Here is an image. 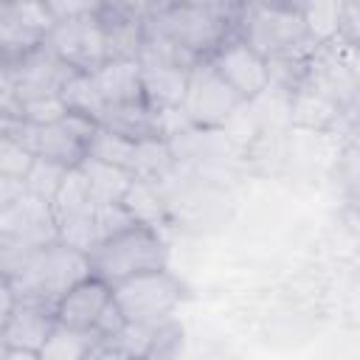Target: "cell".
Masks as SVG:
<instances>
[{
  "instance_id": "16",
  "label": "cell",
  "mask_w": 360,
  "mask_h": 360,
  "mask_svg": "<svg viewBox=\"0 0 360 360\" xmlns=\"http://www.w3.org/2000/svg\"><path fill=\"white\" fill-rule=\"evenodd\" d=\"M107 107L112 104H138L146 101L143 93V68L138 59H118V62H104L93 73Z\"/></svg>"
},
{
  "instance_id": "23",
  "label": "cell",
  "mask_w": 360,
  "mask_h": 360,
  "mask_svg": "<svg viewBox=\"0 0 360 360\" xmlns=\"http://www.w3.org/2000/svg\"><path fill=\"white\" fill-rule=\"evenodd\" d=\"M301 14H304L307 31L318 48L340 39L343 3H301Z\"/></svg>"
},
{
  "instance_id": "10",
  "label": "cell",
  "mask_w": 360,
  "mask_h": 360,
  "mask_svg": "<svg viewBox=\"0 0 360 360\" xmlns=\"http://www.w3.org/2000/svg\"><path fill=\"white\" fill-rule=\"evenodd\" d=\"M56 25L48 3H3L0 6V51L3 65H14L45 45Z\"/></svg>"
},
{
  "instance_id": "22",
  "label": "cell",
  "mask_w": 360,
  "mask_h": 360,
  "mask_svg": "<svg viewBox=\"0 0 360 360\" xmlns=\"http://www.w3.org/2000/svg\"><path fill=\"white\" fill-rule=\"evenodd\" d=\"M62 101L68 107V112L73 115H82V118H90L96 124H101L104 118V110H107V101L93 79V73H76L68 87L62 90Z\"/></svg>"
},
{
  "instance_id": "15",
  "label": "cell",
  "mask_w": 360,
  "mask_h": 360,
  "mask_svg": "<svg viewBox=\"0 0 360 360\" xmlns=\"http://www.w3.org/2000/svg\"><path fill=\"white\" fill-rule=\"evenodd\" d=\"M112 301V287L104 284L101 278L90 276L82 284H76L59 304H56V318L62 326L70 329H87L96 332L98 318L104 315L107 304Z\"/></svg>"
},
{
  "instance_id": "7",
  "label": "cell",
  "mask_w": 360,
  "mask_h": 360,
  "mask_svg": "<svg viewBox=\"0 0 360 360\" xmlns=\"http://www.w3.org/2000/svg\"><path fill=\"white\" fill-rule=\"evenodd\" d=\"M245 104V98L217 73V68L205 59L197 62L188 73V87L183 98V115L188 124L202 127V129H219L225 127L233 112Z\"/></svg>"
},
{
  "instance_id": "14",
  "label": "cell",
  "mask_w": 360,
  "mask_h": 360,
  "mask_svg": "<svg viewBox=\"0 0 360 360\" xmlns=\"http://www.w3.org/2000/svg\"><path fill=\"white\" fill-rule=\"evenodd\" d=\"M59 326L56 318V304L45 301H17L14 312L3 318V349H28L39 352L45 340L53 335Z\"/></svg>"
},
{
  "instance_id": "3",
  "label": "cell",
  "mask_w": 360,
  "mask_h": 360,
  "mask_svg": "<svg viewBox=\"0 0 360 360\" xmlns=\"http://www.w3.org/2000/svg\"><path fill=\"white\" fill-rule=\"evenodd\" d=\"M239 37L267 62L292 53H315L301 3H248L239 11Z\"/></svg>"
},
{
  "instance_id": "32",
  "label": "cell",
  "mask_w": 360,
  "mask_h": 360,
  "mask_svg": "<svg viewBox=\"0 0 360 360\" xmlns=\"http://www.w3.org/2000/svg\"><path fill=\"white\" fill-rule=\"evenodd\" d=\"M340 42L360 48V3H343V20H340Z\"/></svg>"
},
{
  "instance_id": "27",
  "label": "cell",
  "mask_w": 360,
  "mask_h": 360,
  "mask_svg": "<svg viewBox=\"0 0 360 360\" xmlns=\"http://www.w3.org/2000/svg\"><path fill=\"white\" fill-rule=\"evenodd\" d=\"M68 172H70L68 166H59V163H53V160L37 158L34 166H31V172H28V177H25V188H28V194L53 202V197L59 194V188H62V183H65V177H68Z\"/></svg>"
},
{
  "instance_id": "26",
  "label": "cell",
  "mask_w": 360,
  "mask_h": 360,
  "mask_svg": "<svg viewBox=\"0 0 360 360\" xmlns=\"http://www.w3.org/2000/svg\"><path fill=\"white\" fill-rule=\"evenodd\" d=\"M135 146H138V141H127V138H121V135H115V132L98 127L96 135H93V141H90V152H87V158L104 160V163L118 166V169H124V172L132 174Z\"/></svg>"
},
{
  "instance_id": "2",
  "label": "cell",
  "mask_w": 360,
  "mask_h": 360,
  "mask_svg": "<svg viewBox=\"0 0 360 360\" xmlns=\"http://www.w3.org/2000/svg\"><path fill=\"white\" fill-rule=\"evenodd\" d=\"M90 256L82 250H73L62 242H53L48 248H39L25 256V262L3 276L17 292L20 301H45L59 304L76 284L90 278Z\"/></svg>"
},
{
  "instance_id": "28",
  "label": "cell",
  "mask_w": 360,
  "mask_h": 360,
  "mask_svg": "<svg viewBox=\"0 0 360 360\" xmlns=\"http://www.w3.org/2000/svg\"><path fill=\"white\" fill-rule=\"evenodd\" d=\"M335 174L343 186V191L360 202V135H354L352 141L343 143L340 155H338V163H335Z\"/></svg>"
},
{
  "instance_id": "6",
  "label": "cell",
  "mask_w": 360,
  "mask_h": 360,
  "mask_svg": "<svg viewBox=\"0 0 360 360\" xmlns=\"http://www.w3.org/2000/svg\"><path fill=\"white\" fill-rule=\"evenodd\" d=\"M112 298L129 323H166L183 301V284L169 270H152L115 284Z\"/></svg>"
},
{
  "instance_id": "13",
  "label": "cell",
  "mask_w": 360,
  "mask_h": 360,
  "mask_svg": "<svg viewBox=\"0 0 360 360\" xmlns=\"http://www.w3.org/2000/svg\"><path fill=\"white\" fill-rule=\"evenodd\" d=\"M155 3H101V25L107 37V62L141 59L143 28Z\"/></svg>"
},
{
  "instance_id": "30",
  "label": "cell",
  "mask_w": 360,
  "mask_h": 360,
  "mask_svg": "<svg viewBox=\"0 0 360 360\" xmlns=\"http://www.w3.org/2000/svg\"><path fill=\"white\" fill-rule=\"evenodd\" d=\"M68 115V107L62 101V96H53V98H37V101H28L22 104V121L25 124H56Z\"/></svg>"
},
{
  "instance_id": "35",
  "label": "cell",
  "mask_w": 360,
  "mask_h": 360,
  "mask_svg": "<svg viewBox=\"0 0 360 360\" xmlns=\"http://www.w3.org/2000/svg\"><path fill=\"white\" fill-rule=\"evenodd\" d=\"M354 135H360V104H357V112H354Z\"/></svg>"
},
{
  "instance_id": "1",
  "label": "cell",
  "mask_w": 360,
  "mask_h": 360,
  "mask_svg": "<svg viewBox=\"0 0 360 360\" xmlns=\"http://www.w3.org/2000/svg\"><path fill=\"white\" fill-rule=\"evenodd\" d=\"M239 3H155L146 25L172 37L200 62L239 34Z\"/></svg>"
},
{
  "instance_id": "9",
  "label": "cell",
  "mask_w": 360,
  "mask_h": 360,
  "mask_svg": "<svg viewBox=\"0 0 360 360\" xmlns=\"http://www.w3.org/2000/svg\"><path fill=\"white\" fill-rule=\"evenodd\" d=\"M73 76H76V70L70 65H65L48 45H39L20 62L0 68V79L14 87L20 104L62 96V90L68 87V82Z\"/></svg>"
},
{
  "instance_id": "24",
  "label": "cell",
  "mask_w": 360,
  "mask_h": 360,
  "mask_svg": "<svg viewBox=\"0 0 360 360\" xmlns=\"http://www.w3.org/2000/svg\"><path fill=\"white\" fill-rule=\"evenodd\" d=\"M166 323H169V321H166ZM166 323H129V321H127L124 329H121L115 338L104 340V343H110V346L127 352V354L135 357V360H149V357L155 354L160 338H163Z\"/></svg>"
},
{
  "instance_id": "29",
  "label": "cell",
  "mask_w": 360,
  "mask_h": 360,
  "mask_svg": "<svg viewBox=\"0 0 360 360\" xmlns=\"http://www.w3.org/2000/svg\"><path fill=\"white\" fill-rule=\"evenodd\" d=\"M34 155L14 138L0 135V177H14V180H25L31 166H34Z\"/></svg>"
},
{
  "instance_id": "33",
  "label": "cell",
  "mask_w": 360,
  "mask_h": 360,
  "mask_svg": "<svg viewBox=\"0 0 360 360\" xmlns=\"http://www.w3.org/2000/svg\"><path fill=\"white\" fill-rule=\"evenodd\" d=\"M87 360H135V357H129L127 352H121V349H115L110 343H98Z\"/></svg>"
},
{
  "instance_id": "17",
  "label": "cell",
  "mask_w": 360,
  "mask_h": 360,
  "mask_svg": "<svg viewBox=\"0 0 360 360\" xmlns=\"http://www.w3.org/2000/svg\"><path fill=\"white\" fill-rule=\"evenodd\" d=\"M104 129L127 138V141H146V138H163L160 135V112L149 107V101L138 104H112L104 110L101 124Z\"/></svg>"
},
{
  "instance_id": "31",
  "label": "cell",
  "mask_w": 360,
  "mask_h": 360,
  "mask_svg": "<svg viewBox=\"0 0 360 360\" xmlns=\"http://www.w3.org/2000/svg\"><path fill=\"white\" fill-rule=\"evenodd\" d=\"M48 8L53 14V20H70V17H82V14H93L101 8V3H87V0H48Z\"/></svg>"
},
{
  "instance_id": "5",
  "label": "cell",
  "mask_w": 360,
  "mask_h": 360,
  "mask_svg": "<svg viewBox=\"0 0 360 360\" xmlns=\"http://www.w3.org/2000/svg\"><path fill=\"white\" fill-rule=\"evenodd\" d=\"M0 121H3L0 135L20 141L34 158L53 160L68 169H76L84 163L90 152V141L98 129L96 121L73 112H68L56 124H25V121H8V118H0Z\"/></svg>"
},
{
  "instance_id": "4",
  "label": "cell",
  "mask_w": 360,
  "mask_h": 360,
  "mask_svg": "<svg viewBox=\"0 0 360 360\" xmlns=\"http://www.w3.org/2000/svg\"><path fill=\"white\" fill-rule=\"evenodd\" d=\"M166 242L155 228L132 225L90 253V270L104 284L115 287L132 276L166 270Z\"/></svg>"
},
{
  "instance_id": "20",
  "label": "cell",
  "mask_w": 360,
  "mask_h": 360,
  "mask_svg": "<svg viewBox=\"0 0 360 360\" xmlns=\"http://www.w3.org/2000/svg\"><path fill=\"white\" fill-rule=\"evenodd\" d=\"M79 169L84 172L96 202H121L124 194L129 191L132 180H135L129 172H124L118 166H110L104 160H96V158H84V163Z\"/></svg>"
},
{
  "instance_id": "21",
  "label": "cell",
  "mask_w": 360,
  "mask_h": 360,
  "mask_svg": "<svg viewBox=\"0 0 360 360\" xmlns=\"http://www.w3.org/2000/svg\"><path fill=\"white\" fill-rule=\"evenodd\" d=\"M98 343L101 338L96 332L70 329L59 323L53 335L45 340V346L39 349V360H87Z\"/></svg>"
},
{
  "instance_id": "8",
  "label": "cell",
  "mask_w": 360,
  "mask_h": 360,
  "mask_svg": "<svg viewBox=\"0 0 360 360\" xmlns=\"http://www.w3.org/2000/svg\"><path fill=\"white\" fill-rule=\"evenodd\" d=\"M98 14L101 8L93 14L59 20L45 39V45L76 73H96L107 62V37Z\"/></svg>"
},
{
  "instance_id": "25",
  "label": "cell",
  "mask_w": 360,
  "mask_h": 360,
  "mask_svg": "<svg viewBox=\"0 0 360 360\" xmlns=\"http://www.w3.org/2000/svg\"><path fill=\"white\" fill-rule=\"evenodd\" d=\"M51 205H53L56 222L65 219V217H73V214H84V211H90L96 205L90 183H87V177H84V172L79 166L68 172L65 183H62V188H59V194L53 197Z\"/></svg>"
},
{
  "instance_id": "11",
  "label": "cell",
  "mask_w": 360,
  "mask_h": 360,
  "mask_svg": "<svg viewBox=\"0 0 360 360\" xmlns=\"http://www.w3.org/2000/svg\"><path fill=\"white\" fill-rule=\"evenodd\" d=\"M0 242L20 245L28 250H39L59 242L53 205L42 197L22 194L17 202L0 208Z\"/></svg>"
},
{
  "instance_id": "34",
  "label": "cell",
  "mask_w": 360,
  "mask_h": 360,
  "mask_svg": "<svg viewBox=\"0 0 360 360\" xmlns=\"http://www.w3.org/2000/svg\"><path fill=\"white\" fill-rule=\"evenodd\" d=\"M3 360H39V352H28V349H3Z\"/></svg>"
},
{
  "instance_id": "18",
  "label": "cell",
  "mask_w": 360,
  "mask_h": 360,
  "mask_svg": "<svg viewBox=\"0 0 360 360\" xmlns=\"http://www.w3.org/2000/svg\"><path fill=\"white\" fill-rule=\"evenodd\" d=\"M141 68H143V93L149 107L180 110L191 68H169V65H141Z\"/></svg>"
},
{
  "instance_id": "12",
  "label": "cell",
  "mask_w": 360,
  "mask_h": 360,
  "mask_svg": "<svg viewBox=\"0 0 360 360\" xmlns=\"http://www.w3.org/2000/svg\"><path fill=\"white\" fill-rule=\"evenodd\" d=\"M217 73L245 98L253 101L262 93H267L270 87V68L267 59L262 53H256L239 34L231 37L228 42H222V48L208 59Z\"/></svg>"
},
{
  "instance_id": "19",
  "label": "cell",
  "mask_w": 360,
  "mask_h": 360,
  "mask_svg": "<svg viewBox=\"0 0 360 360\" xmlns=\"http://www.w3.org/2000/svg\"><path fill=\"white\" fill-rule=\"evenodd\" d=\"M121 202L135 217L138 225H146V228H155V231H158V225L169 214V202H166L163 186L160 183H152V180H138L135 177Z\"/></svg>"
}]
</instances>
